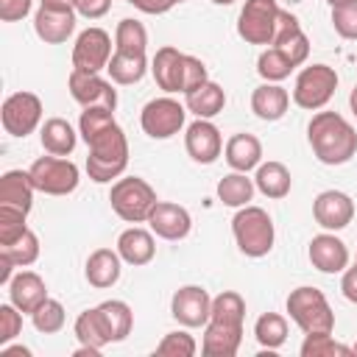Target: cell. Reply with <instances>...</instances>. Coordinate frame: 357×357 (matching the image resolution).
<instances>
[{
	"label": "cell",
	"mask_w": 357,
	"mask_h": 357,
	"mask_svg": "<svg viewBox=\"0 0 357 357\" xmlns=\"http://www.w3.org/2000/svg\"><path fill=\"white\" fill-rule=\"evenodd\" d=\"M307 139L318 162L346 165L357 153V131L337 112H318L307 126Z\"/></svg>",
	"instance_id": "6da1fadb"
},
{
	"label": "cell",
	"mask_w": 357,
	"mask_h": 357,
	"mask_svg": "<svg viewBox=\"0 0 357 357\" xmlns=\"http://www.w3.org/2000/svg\"><path fill=\"white\" fill-rule=\"evenodd\" d=\"M151 73H153V81L159 89H165L167 95L173 92H192L195 86H201L204 81H209L206 75V64L190 53H181L178 47H159L153 61H151Z\"/></svg>",
	"instance_id": "7a4b0ae2"
},
{
	"label": "cell",
	"mask_w": 357,
	"mask_h": 357,
	"mask_svg": "<svg viewBox=\"0 0 357 357\" xmlns=\"http://www.w3.org/2000/svg\"><path fill=\"white\" fill-rule=\"evenodd\" d=\"M89 156H86V173L98 184H109L112 178H120L128 167V139L126 131L114 123L103 134L86 142Z\"/></svg>",
	"instance_id": "3957f363"
},
{
	"label": "cell",
	"mask_w": 357,
	"mask_h": 357,
	"mask_svg": "<svg viewBox=\"0 0 357 357\" xmlns=\"http://www.w3.org/2000/svg\"><path fill=\"white\" fill-rule=\"evenodd\" d=\"M231 234L237 248L251 259L265 257L273 248V237H276L271 215L262 206H251V204L240 206L237 215L231 218Z\"/></svg>",
	"instance_id": "277c9868"
},
{
	"label": "cell",
	"mask_w": 357,
	"mask_h": 357,
	"mask_svg": "<svg viewBox=\"0 0 357 357\" xmlns=\"http://www.w3.org/2000/svg\"><path fill=\"white\" fill-rule=\"evenodd\" d=\"M284 307H287L290 318L296 321V326L304 335H318V332H332L335 329V312H332L326 296L318 287L301 284V287L290 290Z\"/></svg>",
	"instance_id": "5b68a950"
},
{
	"label": "cell",
	"mask_w": 357,
	"mask_h": 357,
	"mask_svg": "<svg viewBox=\"0 0 357 357\" xmlns=\"http://www.w3.org/2000/svg\"><path fill=\"white\" fill-rule=\"evenodd\" d=\"M156 190L139 178V176H123L112 184L109 192V204L114 209V215L126 223H145L151 209L156 206Z\"/></svg>",
	"instance_id": "8992f818"
},
{
	"label": "cell",
	"mask_w": 357,
	"mask_h": 357,
	"mask_svg": "<svg viewBox=\"0 0 357 357\" xmlns=\"http://www.w3.org/2000/svg\"><path fill=\"white\" fill-rule=\"evenodd\" d=\"M337 89V73L329 64H310L296 75L293 84V103L307 112L324 109Z\"/></svg>",
	"instance_id": "52a82bcc"
},
{
	"label": "cell",
	"mask_w": 357,
	"mask_h": 357,
	"mask_svg": "<svg viewBox=\"0 0 357 357\" xmlns=\"http://www.w3.org/2000/svg\"><path fill=\"white\" fill-rule=\"evenodd\" d=\"M28 173H31L33 187L45 195H70L81 181L75 162H70L64 156H53V153L39 156L28 167Z\"/></svg>",
	"instance_id": "ba28073f"
},
{
	"label": "cell",
	"mask_w": 357,
	"mask_h": 357,
	"mask_svg": "<svg viewBox=\"0 0 357 357\" xmlns=\"http://www.w3.org/2000/svg\"><path fill=\"white\" fill-rule=\"evenodd\" d=\"M279 3L276 0H245L237 17V33L248 45H273L276 22H279Z\"/></svg>",
	"instance_id": "9c48e42d"
},
{
	"label": "cell",
	"mask_w": 357,
	"mask_h": 357,
	"mask_svg": "<svg viewBox=\"0 0 357 357\" xmlns=\"http://www.w3.org/2000/svg\"><path fill=\"white\" fill-rule=\"evenodd\" d=\"M184 117H187V106L170 95H162L142 106L139 126L151 139H170L184 128Z\"/></svg>",
	"instance_id": "30bf717a"
},
{
	"label": "cell",
	"mask_w": 357,
	"mask_h": 357,
	"mask_svg": "<svg viewBox=\"0 0 357 357\" xmlns=\"http://www.w3.org/2000/svg\"><path fill=\"white\" fill-rule=\"evenodd\" d=\"M0 120L6 134L11 137H28L42 123V100L33 92H14L0 106Z\"/></svg>",
	"instance_id": "8fae6325"
},
{
	"label": "cell",
	"mask_w": 357,
	"mask_h": 357,
	"mask_svg": "<svg viewBox=\"0 0 357 357\" xmlns=\"http://www.w3.org/2000/svg\"><path fill=\"white\" fill-rule=\"evenodd\" d=\"M75 6L73 3H39L33 14V31L47 45H61L75 31Z\"/></svg>",
	"instance_id": "7c38bea8"
},
{
	"label": "cell",
	"mask_w": 357,
	"mask_h": 357,
	"mask_svg": "<svg viewBox=\"0 0 357 357\" xmlns=\"http://www.w3.org/2000/svg\"><path fill=\"white\" fill-rule=\"evenodd\" d=\"M112 59V36L103 28H86L78 33L75 45H73V70H84V73H100L106 70Z\"/></svg>",
	"instance_id": "4fadbf2b"
},
{
	"label": "cell",
	"mask_w": 357,
	"mask_h": 357,
	"mask_svg": "<svg viewBox=\"0 0 357 357\" xmlns=\"http://www.w3.org/2000/svg\"><path fill=\"white\" fill-rule=\"evenodd\" d=\"M170 315L187 329L206 326L212 315V296L201 284H184L170 298Z\"/></svg>",
	"instance_id": "5bb4252c"
},
{
	"label": "cell",
	"mask_w": 357,
	"mask_h": 357,
	"mask_svg": "<svg viewBox=\"0 0 357 357\" xmlns=\"http://www.w3.org/2000/svg\"><path fill=\"white\" fill-rule=\"evenodd\" d=\"M67 86H70L73 100L81 106H106V109L117 106V92H114L112 81L100 78V73L73 70L67 78Z\"/></svg>",
	"instance_id": "9a60e30c"
},
{
	"label": "cell",
	"mask_w": 357,
	"mask_h": 357,
	"mask_svg": "<svg viewBox=\"0 0 357 357\" xmlns=\"http://www.w3.org/2000/svg\"><path fill=\"white\" fill-rule=\"evenodd\" d=\"M184 148H187L192 162L212 165L223 151V137H220V131L212 120L195 117V123H190L187 131H184Z\"/></svg>",
	"instance_id": "2e32d148"
},
{
	"label": "cell",
	"mask_w": 357,
	"mask_h": 357,
	"mask_svg": "<svg viewBox=\"0 0 357 357\" xmlns=\"http://www.w3.org/2000/svg\"><path fill=\"white\" fill-rule=\"evenodd\" d=\"M312 215L315 223L324 226L326 231H340L354 218V201L340 190H324L312 201Z\"/></svg>",
	"instance_id": "e0dca14e"
},
{
	"label": "cell",
	"mask_w": 357,
	"mask_h": 357,
	"mask_svg": "<svg viewBox=\"0 0 357 357\" xmlns=\"http://www.w3.org/2000/svg\"><path fill=\"white\" fill-rule=\"evenodd\" d=\"M151 231L162 240H184L192 229V218L184 206L173 204V201H156V206L151 209L148 220Z\"/></svg>",
	"instance_id": "ac0fdd59"
},
{
	"label": "cell",
	"mask_w": 357,
	"mask_h": 357,
	"mask_svg": "<svg viewBox=\"0 0 357 357\" xmlns=\"http://www.w3.org/2000/svg\"><path fill=\"white\" fill-rule=\"evenodd\" d=\"M273 47H276V50H282V53L293 61V67L304 64V61H307V56H310V39H307V33L301 31L298 17H296V14H290V11H284V8H282L279 22H276Z\"/></svg>",
	"instance_id": "d6986e66"
},
{
	"label": "cell",
	"mask_w": 357,
	"mask_h": 357,
	"mask_svg": "<svg viewBox=\"0 0 357 357\" xmlns=\"http://www.w3.org/2000/svg\"><path fill=\"white\" fill-rule=\"evenodd\" d=\"M307 254H310L312 268H318L321 273H340V271L349 268V248L332 231L315 234L310 240V251Z\"/></svg>",
	"instance_id": "ffe728a7"
},
{
	"label": "cell",
	"mask_w": 357,
	"mask_h": 357,
	"mask_svg": "<svg viewBox=\"0 0 357 357\" xmlns=\"http://www.w3.org/2000/svg\"><path fill=\"white\" fill-rule=\"evenodd\" d=\"M45 298H47V284L36 271H20L8 282V301L25 315H31Z\"/></svg>",
	"instance_id": "44dd1931"
},
{
	"label": "cell",
	"mask_w": 357,
	"mask_h": 357,
	"mask_svg": "<svg viewBox=\"0 0 357 357\" xmlns=\"http://www.w3.org/2000/svg\"><path fill=\"white\" fill-rule=\"evenodd\" d=\"M243 340V326H231V324H220V321H209L204 326V340H201V351L206 357H234Z\"/></svg>",
	"instance_id": "7402d4cb"
},
{
	"label": "cell",
	"mask_w": 357,
	"mask_h": 357,
	"mask_svg": "<svg viewBox=\"0 0 357 357\" xmlns=\"http://www.w3.org/2000/svg\"><path fill=\"white\" fill-rule=\"evenodd\" d=\"M33 192H36V187H33L28 170H6L0 176V204L3 206H14L28 215L33 206Z\"/></svg>",
	"instance_id": "603a6c76"
},
{
	"label": "cell",
	"mask_w": 357,
	"mask_h": 357,
	"mask_svg": "<svg viewBox=\"0 0 357 357\" xmlns=\"http://www.w3.org/2000/svg\"><path fill=\"white\" fill-rule=\"evenodd\" d=\"M117 254L123 257V262L139 268V265H148L156 254V243H153V234L148 229H139V226H131L126 231H120L117 237Z\"/></svg>",
	"instance_id": "cb8c5ba5"
},
{
	"label": "cell",
	"mask_w": 357,
	"mask_h": 357,
	"mask_svg": "<svg viewBox=\"0 0 357 357\" xmlns=\"http://www.w3.org/2000/svg\"><path fill=\"white\" fill-rule=\"evenodd\" d=\"M290 106V95L284 86L279 84H259L254 92H251V112L265 120V123H273V120H282L284 112Z\"/></svg>",
	"instance_id": "d4e9b609"
},
{
	"label": "cell",
	"mask_w": 357,
	"mask_h": 357,
	"mask_svg": "<svg viewBox=\"0 0 357 357\" xmlns=\"http://www.w3.org/2000/svg\"><path fill=\"white\" fill-rule=\"evenodd\" d=\"M223 153H226V162H229L231 170L248 173V170L259 167V162H262V142L254 134L240 131V134H231L229 137Z\"/></svg>",
	"instance_id": "484cf974"
},
{
	"label": "cell",
	"mask_w": 357,
	"mask_h": 357,
	"mask_svg": "<svg viewBox=\"0 0 357 357\" xmlns=\"http://www.w3.org/2000/svg\"><path fill=\"white\" fill-rule=\"evenodd\" d=\"M120 262H123V257L117 251H112V248H95L89 254V259H86L84 276H86V282L92 287L106 290V287H112L120 279V271H123Z\"/></svg>",
	"instance_id": "4316f807"
},
{
	"label": "cell",
	"mask_w": 357,
	"mask_h": 357,
	"mask_svg": "<svg viewBox=\"0 0 357 357\" xmlns=\"http://www.w3.org/2000/svg\"><path fill=\"white\" fill-rule=\"evenodd\" d=\"M75 337H78L81 346H89V349H98V351H103L112 343V329H109L100 307L84 310L75 318Z\"/></svg>",
	"instance_id": "83f0119b"
},
{
	"label": "cell",
	"mask_w": 357,
	"mask_h": 357,
	"mask_svg": "<svg viewBox=\"0 0 357 357\" xmlns=\"http://www.w3.org/2000/svg\"><path fill=\"white\" fill-rule=\"evenodd\" d=\"M184 106H187V112H192L195 117L212 120L215 114L223 112V106H226V92H223L220 84L204 81L201 86H195L192 92L184 95Z\"/></svg>",
	"instance_id": "f1b7e54d"
},
{
	"label": "cell",
	"mask_w": 357,
	"mask_h": 357,
	"mask_svg": "<svg viewBox=\"0 0 357 357\" xmlns=\"http://www.w3.org/2000/svg\"><path fill=\"white\" fill-rule=\"evenodd\" d=\"M39 139H42L45 153H53V156H70V153L75 151L78 134H75V128H73L64 117H50V120L42 123V128H39Z\"/></svg>",
	"instance_id": "f546056e"
},
{
	"label": "cell",
	"mask_w": 357,
	"mask_h": 357,
	"mask_svg": "<svg viewBox=\"0 0 357 357\" xmlns=\"http://www.w3.org/2000/svg\"><path fill=\"white\" fill-rule=\"evenodd\" d=\"M106 73H109V81L128 86V84L142 81V75L148 73V59H145V53H120V50H114L109 64H106Z\"/></svg>",
	"instance_id": "4dcf8cb0"
},
{
	"label": "cell",
	"mask_w": 357,
	"mask_h": 357,
	"mask_svg": "<svg viewBox=\"0 0 357 357\" xmlns=\"http://www.w3.org/2000/svg\"><path fill=\"white\" fill-rule=\"evenodd\" d=\"M254 184L265 198H284L293 187V178H290V170L282 162H259Z\"/></svg>",
	"instance_id": "1f68e13d"
},
{
	"label": "cell",
	"mask_w": 357,
	"mask_h": 357,
	"mask_svg": "<svg viewBox=\"0 0 357 357\" xmlns=\"http://www.w3.org/2000/svg\"><path fill=\"white\" fill-rule=\"evenodd\" d=\"M254 190H257L254 178H248V176L240 173V170H234V173H229V176H223V178L218 181V198H220V204L234 206V209L245 206V204L254 198Z\"/></svg>",
	"instance_id": "d6a6232c"
},
{
	"label": "cell",
	"mask_w": 357,
	"mask_h": 357,
	"mask_svg": "<svg viewBox=\"0 0 357 357\" xmlns=\"http://www.w3.org/2000/svg\"><path fill=\"white\" fill-rule=\"evenodd\" d=\"M254 337H257V343H259L262 349H268V351L284 346V340H287V318L279 315V312H265V315H259L257 324H254Z\"/></svg>",
	"instance_id": "836d02e7"
},
{
	"label": "cell",
	"mask_w": 357,
	"mask_h": 357,
	"mask_svg": "<svg viewBox=\"0 0 357 357\" xmlns=\"http://www.w3.org/2000/svg\"><path fill=\"white\" fill-rule=\"evenodd\" d=\"M209 321H220V324H231V326H243L245 321V298L237 290H223L212 298V315Z\"/></svg>",
	"instance_id": "e575fe53"
},
{
	"label": "cell",
	"mask_w": 357,
	"mask_h": 357,
	"mask_svg": "<svg viewBox=\"0 0 357 357\" xmlns=\"http://www.w3.org/2000/svg\"><path fill=\"white\" fill-rule=\"evenodd\" d=\"M98 307H100V312H103V318H106V324H109V329H112V343L126 340V337L131 335V326H134V312H131V307H128L126 301H120V298H109V301H103V304H98Z\"/></svg>",
	"instance_id": "d590c367"
},
{
	"label": "cell",
	"mask_w": 357,
	"mask_h": 357,
	"mask_svg": "<svg viewBox=\"0 0 357 357\" xmlns=\"http://www.w3.org/2000/svg\"><path fill=\"white\" fill-rule=\"evenodd\" d=\"M148 47V31L139 20H120L117 22V31H114V50L120 53H145Z\"/></svg>",
	"instance_id": "8d00e7d4"
},
{
	"label": "cell",
	"mask_w": 357,
	"mask_h": 357,
	"mask_svg": "<svg viewBox=\"0 0 357 357\" xmlns=\"http://www.w3.org/2000/svg\"><path fill=\"white\" fill-rule=\"evenodd\" d=\"M293 70H296L293 61H290L282 50H276L273 45L265 47V50L259 53V59H257V73H259L268 84H279V81H284Z\"/></svg>",
	"instance_id": "74e56055"
},
{
	"label": "cell",
	"mask_w": 357,
	"mask_h": 357,
	"mask_svg": "<svg viewBox=\"0 0 357 357\" xmlns=\"http://www.w3.org/2000/svg\"><path fill=\"white\" fill-rule=\"evenodd\" d=\"M117 120H114V109H106V106H84L81 117H78V134L84 137V142L95 139L98 134H103L106 128H112Z\"/></svg>",
	"instance_id": "f35d334b"
},
{
	"label": "cell",
	"mask_w": 357,
	"mask_h": 357,
	"mask_svg": "<svg viewBox=\"0 0 357 357\" xmlns=\"http://www.w3.org/2000/svg\"><path fill=\"white\" fill-rule=\"evenodd\" d=\"M31 321H33L36 332H42V335H56V332H61V326H64V321H67V312H64L61 301H56V298L47 296V298L31 312Z\"/></svg>",
	"instance_id": "ab89813d"
},
{
	"label": "cell",
	"mask_w": 357,
	"mask_h": 357,
	"mask_svg": "<svg viewBox=\"0 0 357 357\" xmlns=\"http://www.w3.org/2000/svg\"><path fill=\"white\" fill-rule=\"evenodd\" d=\"M354 354L351 346H343L332 337V332H318L307 335L301 343V357H349Z\"/></svg>",
	"instance_id": "60d3db41"
},
{
	"label": "cell",
	"mask_w": 357,
	"mask_h": 357,
	"mask_svg": "<svg viewBox=\"0 0 357 357\" xmlns=\"http://www.w3.org/2000/svg\"><path fill=\"white\" fill-rule=\"evenodd\" d=\"M0 251L6 254V257H11V262L17 265V268H28V265H33L36 259H39V237L28 229L20 240H14L11 245H0Z\"/></svg>",
	"instance_id": "b9f144b4"
},
{
	"label": "cell",
	"mask_w": 357,
	"mask_h": 357,
	"mask_svg": "<svg viewBox=\"0 0 357 357\" xmlns=\"http://www.w3.org/2000/svg\"><path fill=\"white\" fill-rule=\"evenodd\" d=\"M198 351V343H195V337L192 335H187V332H167L162 340H159V346L153 349V354H159V357H192Z\"/></svg>",
	"instance_id": "7bdbcfd3"
},
{
	"label": "cell",
	"mask_w": 357,
	"mask_h": 357,
	"mask_svg": "<svg viewBox=\"0 0 357 357\" xmlns=\"http://www.w3.org/2000/svg\"><path fill=\"white\" fill-rule=\"evenodd\" d=\"M25 212L14 209V206H3L0 204V245H11L14 240H20L28 226H25Z\"/></svg>",
	"instance_id": "ee69618b"
},
{
	"label": "cell",
	"mask_w": 357,
	"mask_h": 357,
	"mask_svg": "<svg viewBox=\"0 0 357 357\" xmlns=\"http://www.w3.org/2000/svg\"><path fill=\"white\" fill-rule=\"evenodd\" d=\"M332 28L343 39H357V0L332 6Z\"/></svg>",
	"instance_id": "f6af8a7d"
},
{
	"label": "cell",
	"mask_w": 357,
	"mask_h": 357,
	"mask_svg": "<svg viewBox=\"0 0 357 357\" xmlns=\"http://www.w3.org/2000/svg\"><path fill=\"white\" fill-rule=\"evenodd\" d=\"M22 310H17L11 301L8 304H0V346L11 343L20 332H22Z\"/></svg>",
	"instance_id": "bcb514c9"
},
{
	"label": "cell",
	"mask_w": 357,
	"mask_h": 357,
	"mask_svg": "<svg viewBox=\"0 0 357 357\" xmlns=\"http://www.w3.org/2000/svg\"><path fill=\"white\" fill-rule=\"evenodd\" d=\"M33 8V0H0V20L3 22H17L28 17Z\"/></svg>",
	"instance_id": "7dc6e473"
},
{
	"label": "cell",
	"mask_w": 357,
	"mask_h": 357,
	"mask_svg": "<svg viewBox=\"0 0 357 357\" xmlns=\"http://www.w3.org/2000/svg\"><path fill=\"white\" fill-rule=\"evenodd\" d=\"M73 6H75V11H78L81 17H86V20H100L103 14H109L112 0H75Z\"/></svg>",
	"instance_id": "c3c4849f"
},
{
	"label": "cell",
	"mask_w": 357,
	"mask_h": 357,
	"mask_svg": "<svg viewBox=\"0 0 357 357\" xmlns=\"http://www.w3.org/2000/svg\"><path fill=\"white\" fill-rule=\"evenodd\" d=\"M340 293H343V298H346V301L357 304V262H354L351 268H346V271H343V279H340Z\"/></svg>",
	"instance_id": "681fc988"
},
{
	"label": "cell",
	"mask_w": 357,
	"mask_h": 357,
	"mask_svg": "<svg viewBox=\"0 0 357 357\" xmlns=\"http://www.w3.org/2000/svg\"><path fill=\"white\" fill-rule=\"evenodd\" d=\"M126 3H131V6L139 8L142 14H165V11L173 8L170 0H126Z\"/></svg>",
	"instance_id": "f907efd6"
},
{
	"label": "cell",
	"mask_w": 357,
	"mask_h": 357,
	"mask_svg": "<svg viewBox=\"0 0 357 357\" xmlns=\"http://www.w3.org/2000/svg\"><path fill=\"white\" fill-rule=\"evenodd\" d=\"M14 262H11V257H6L3 251H0V284H6L8 287V282L14 279Z\"/></svg>",
	"instance_id": "816d5d0a"
},
{
	"label": "cell",
	"mask_w": 357,
	"mask_h": 357,
	"mask_svg": "<svg viewBox=\"0 0 357 357\" xmlns=\"http://www.w3.org/2000/svg\"><path fill=\"white\" fill-rule=\"evenodd\" d=\"M0 357H31V349L28 346H0Z\"/></svg>",
	"instance_id": "f5cc1de1"
},
{
	"label": "cell",
	"mask_w": 357,
	"mask_h": 357,
	"mask_svg": "<svg viewBox=\"0 0 357 357\" xmlns=\"http://www.w3.org/2000/svg\"><path fill=\"white\" fill-rule=\"evenodd\" d=\"M349 106H351V114L357 117V84H354V89H351V95H349Z\"/></svg>",
	"instance_id": "db71d44e"
},
{
	"label": "cell",
	"mask_w": 357,
	"mask_h": 357,
	"mask_svg": "<svg viewBox=\"0 0 357 357\" xmlns=\"http://www.w3.org/2000/svg\"><path fill=\"white\" fill-rule=\"evenodd\" d=\"M329 6H343V3H354V0H326Z\"/></svg>",
	"instance_id": "11a10c76"
},
{
	"label": "cell",
	"mask_w": 357,
	"mask_h": 357,
	"mask_svg": "<svg viewBox=\"0 0 357 357\" xmlns=\"http://www.w3.org/2000/svg\"><path fill=\"white\" fill-rule=\"evenodd\" d=\"M212 3H215V6H231L234 0H212Z\"/></svg>",
	"instance_id": "9f6ffc18"
},
{
	"label": "cell",
	"mask_w": 357,
	"mask_h": 357,
	"mask_svg": "<svg viewBox=\"0 0 357 357\" xmlns=\"http://www.w3.org/2000/svg\"><path fill=\"white\" fill-rule=\"evenodd\" d=\"M39 3H75V0H39Z\"/></svg>",
	"instance_id": "6f0895ef"
},
{
	"label": "cell",
	"mask_w": 357,
	"mask_h": 357,
	"mask_svg": "<svg viewBox=\"0 0 357 357\" xmlns=\"http://www.w3.org/2000/svg\"><path fill=\"white\" fill-rule=\"evenodd\" d=\"M351 351H354V354H357V343H354V346H351Z\"/></svg>",
	"instance_id": "680465c9"
},
{
	"label": "cell",
	"mask_w": 357,
	"mask_h": 357,
	"mask_svg": "<svg viewBox=\"0 0 357 357\" xmlns=\"http://www.w3.org/2000/svg\"><path fill=\"white\" fill-rule=\"evenodd\" d=\"M170 3H173V6H176V3H184V0H170Z\"/></svg>",
	"instance_id": "91938a15"
}]
</instances>
